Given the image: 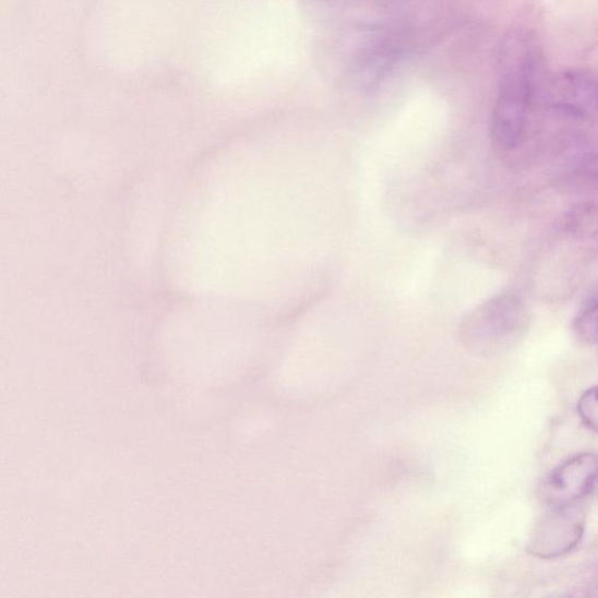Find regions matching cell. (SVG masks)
<instances>
[{
  "label": "cell",
  "instance_id": "obj_1",
  "mask_svg": "<svg viewBox=\"0 0 598 598\" xmlns=\"http://www.w3.org/2000/svg\"><path fill=\"white\" fill-rule=\"evenodd\" d=\"M501 91L492 118V135L498 145L511 150L519 145L526 129L534 93L536 53L521 32L509 35L500 56Z\"/></svg>",
  "mask_w": 598,
  "mask_h": 598
},
{
  "label": "cell",
  "instance_id": "obj_2",
  "mask_svg": "<svg viewBox=\"0 0 598 598\" xmlns=\"http://www.w3.org/2000/svg\"><path fill=\"white\" fill-rule=\"evenodd\" d=\"M530 313L518 295H498L478 307L464 322L463 340L477 355L512 350L528 334Z\"/></svg>",
  "mask_w": 598,
  "mask_h": 598
},
{
  "label": "cell",
  "instance_id": "obj_3",
  "mask_svg": "<svg viewBox=\"0 0 598 598\" xmlns=\"http://www.w3.org/2000/svg\"><path fill=\"white\" fill-rule=\"evenodd\" d=\"M598 481V457L577 454L548 473L538 487V498L550 509L575 505L595 489Z\"/></svg>",
  "mask_w": 598,
  "mask_h": 598
},
{
  "label": "cell",
  "instance_id": "obj_4",
  "mask_svg": "<svg viewBox=\"0 0 598 598\" xmlns=\"http://www.w3.org/2000/svg\"><path fill=\"white\" fill-rule=\"evenodd\" d=\"M585 529V513L576 505L551 509L531 530L527 551L542 560L561 558L583 541Z\"/></svg>",
  "mask_w": 598,
  "mask_h": 598
},
{
  "label": "cell",
  "instance_id": "obj_5",
  "mask_svg": "<svg viewBox=\"0 0 598 598\" xmlns=\"http://www.w3.org/2000/svg\"><path fill=\"white\" fill-rule=\"evenodd\" d=\"M547 103L575 118H590L598 112V75L581 70L559 74L548 86Z\"/></svg>",
  "mask_w": 598,
  "mask_h": 598
},
{
  "label": "cell",
  "instance_id": "obj_6",
  "mask_svg": "<svg viewBox=\"0 0 598 598\" xmlns=\"http://www.w3.org/2000/svg\"><path fill=\"white\" fill-rule=\"evenodd\" d=\"M564 228L577 238H591L598 235V205L585 203L574 206L564 215Z\"/></svg>",
  "mask_w": 598,
  "mask_h": 598
},
{
  "label": "cell",
  "instance_id": "obj_7",
  "mask_svg": "<svg viewBox=\"0 0 598 598\" xmlns=\"http://www.w3.org/2000/svg\"><path fill=\"white\" fill-rule=\"evenodd\" d=\"M573 327L579 342L587 345L598 344V290L579 308Z\"/></svg>",
  "mask_w": 598,
  "mask_h": 598
},
{
  "label": "cell",
  "instance_id": "obj_8",
  "mask_svg": "<svg viewBox=\"0 0 598 598\" xmlns=\"http://www.w3.org/2000/svg\"><path fill=\"white\" fill-rule=\"evenodd\" d=\"M576 409L581 421L598 434V385L581 394Z\"/></svg>",
  "mask_w": 598,
  "mask_h": 598
}]
</instances>
